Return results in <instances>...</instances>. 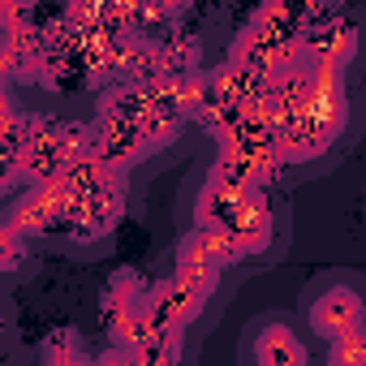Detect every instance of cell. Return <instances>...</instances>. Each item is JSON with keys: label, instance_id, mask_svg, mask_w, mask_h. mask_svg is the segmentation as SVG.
<instances>
[{"label": "cell", "instance_id": "obj_12", "mask_svg": "<svg viewBox=\"0 0 366 366\" xmlns=\"http://www.w3.org/2000/svg\"><path fill=\"white\" fill-rule=\"evenodd\" d=\"M254 362L259 366H306V349L302 340L289 332V327H267L259 336V349H254Z\"/></svg>", "mask_w": 366, "mask_h": 366}, {"label": "cell", "instance_id": "obj_16", "mask_svg": "<svg viewBox=\"0 0 366 366\" xmlns=\"http://www.w3.org/2000/svg\"><path fill=\"white\" fill-rule=\"evenodd\" d=\"M362 362H366V332L332 345V366H362Z\"/></svg>", "mask_w": 366, "mask_h": 366}, {"label": "cell", "instance_id": "obj_20", "mask_svg": "<svg viewBox=\"0 0 366 366\" xmlns=\"http://www.w3.org/2000/svg\"><path fill=\"white\" fill-rule=\"evenodd\" d=\"M327 366H332V362H327Z\"/></svg>", "mask_w": 366, "mask_h": 366}, {"label": "cell", "instance_id": "obj_17", "mask_svg": "<svg viewBox=\"0 0 366 366\" xmlns=\"http://www.w3.org/2000/svg\"><path fill=\"white\" fill-rule=\"evenodd\" d=\"M22 250H26V237L5 220V272H14V267L22 263Z\"/></svg>", "mask_w": 366, "mask_h": 366}, {"label": "cell", "instance_id": "obj_9", "mask_svg": "<svg viewBox=\"0 0 366 366\" xmlns=\"http://www.w3.org/2000/svg\"><path fill=\"white\" fill-rule=\"evenodd\" d=\"M302 52H306V65H323V69L340 74L357 56V31L327 14L323 22H310V31L302 39Z\"/></svg>", "mask_w": 366, "mask_h": 366}, {"label": "cell", "instance_id": "obj_3", "mask_svg": "<svg viewBox=\"0 0 366 366\" xmlns=\"http://www.w3.org/2000/svg\"><path fill=\"white\" fill-rule=\"evenodd\" d=\"M237 259H246V250L224 229H194L186 242L177 246V276L199 285V289H207V293H216L220 272L233 267Z\"/></svg>", "mask_w": 366, "mask_h": 366}, {"label": "cell", "instance_id": "obj_11", "mask_svg": "<svg viewBox=\"0 0 366 366\" xmlns=\"http://www.w3.org/2000/svg\"><path fill=\"white\" fill-rule=\"evenodd\" d=\"M332 142H336V138H327V134H323L306 112H297L293 121H285V125H280V138H276V147H280V159H285V164H306V159L323 155Z\"/></svg>", "mask_w": 366, "mask_h": 366}, {"label": "cell", "instance_id": "obj_8", "mask_svg": "<svg viewBox=\"0 0 366 366\" xmlns=\"http://www.w3.org/2000/svg\"><path fill=\"white\" fill-rule=\"evenodd\" d=\"M310 327L323 336V340H345V336H357L366 332V306L353 289L345 285H332L315 306H310Z\"/></svg>", "mask_w": 366, "mask_h": 366}, {"label": "cell", "instance_id": "obj_14", "mask_svg": "<svg viewBox=\"0 0 366 366\" xmlns=\"http://www.w3.org/2000/svg\"><path fill=\"white\" fill-rule=\"evenodd\" d=\"M138 366H177L181 362V332H151V340H142L134 353H129Z\"/></svg>", "mask_w": 366, "mask_h": 366}, {"label": "cell", "instance_id": "obj_5", "mask_svg": "<svg viewBox=\"0 0 366 366\" xmlns=\"http://www.w3.org/2000/svg\"><path fill=\"white\" fill-rule=\"evenodd\" d=\"M289 164L280 159V147H237V142H229L216 155L212 181H220L229 190H263Z\"/></svg>", "mask_w": 366, "mask_h": 366}, {"label": "cell", "instance_id": "obj_19", "mask_svg": "<svg viewBox=\"0 0 366 366\" xmlns=\"http://www.w3.org/2000/svg\"><path fill=\"white\" fill-rule=\"evenodd\" d=\"M362 366H366V362H362Z\"/></svg>", "mask_w": 366, "mask_h": 366}, {"label": "cell", "instance_id": "obj_6", "mask_svg": "<svg viewBox=\"0 0 366 366\" xmlns=\"http://www.w3.org/2000/svg\"><path fill=\"white\" fill-rule=\"evenodd\" d=\"M207 297H212L207 289H199V285H190V280L172 276V280L151 285V293H147V315H151V323H155L159 332H186V327L203 315Z\"/></svg>", "mask_w": 366, "mask_h": 366}, {"label": "cell", "instance_id": "obj_2", "mask_svg": "<svg viewBox=\"0 0 366 366\" xmlns=\"http://www.w3.org/2000/svg\"><path fill=\"white\" fill-rule=\"evenodd\" d=\"M91 155V129L74 121H52V117H31L26 129V151L18 164V177H26L31 186L56 181L69 164Z\"/></svg>", "mask_w": 366, "mask_h": 366}, {"label": "cell", "instance_id": "obj_1", "mask_svg": "<svg viewBox=\"0 0 366 366\" xmlns=\"http://www.w3.org/2000/svg\"><path fill=\"white\" fill-rule=\"evenodd\" d=\"M194 216H199V229H224L246 254H259L272 246V207L263 190H229L207 177Z\"/></svg>", "mask_w": 366, "mask_h": 366}, {"label": "cell", "instance_id": "obj_10", "mask_svg": "<svg viewBox=\"0 0 366 366\" xmlns=\"http://www.w3.org/2000/svg\"><path fill=\"white\" fill-rule=\"evenodd\" d=\"M306 78H310V69H306V65H297V69H285V74H272V78H267L263 108L272 112V121H276V125H285V121H293V117L302 112V104H306Z\"/></svg>", "mask_w": 366, "mask_h": 366}, {"label": "cell", "instance_id": "obj_18", "mask_svg": "<svg viewBox=\"0 0 366 366\" xmlns=\"http://www.w3.org/2000/svg\"><path fill=\"white\" fill-rule=\"evenodd\" d=\"M95 366H138V362H134L125 349H108V353H99V357H95Z\"/></svg>", "mask_w": 366, "mask_h": 366}, {"label": "cell", "instance_id": "obj_7", "mask_svg": "<svg viewBox=\"0 0 366 366\" xmlns=\"http://www.w3.org/2000/svg\"><path fill=\"white\" fill-rule=\"evenodd\" d=\"M310 78H306V104L302 112L327 134L336 138L345 129V117H349V99H345V78L336 69H323V65H306Z\"/></svg>", "mask_w": 366, "mask_h": 366}, {"label": "cell", "instance_id": "obj_4", "mask_svg": "<svg viewBox=\"0 0 366 366\" xmlns=\"http://www.w3.org/2000/svg\"><path fill=\"white\" fill-rule=\"evenodd\" d=\"M9 224L22 233V237H74V199L65 190V181H44V186H31L18 207L9 212Z\"/></svg>", "mask_w": 366, "mask_h": 366}, {"label": "cell", "instance_id": "obj_15", "mask_svg": "<svg viewBox=\"0 0 366 366\" xmlns=\"http://www.w3.org/2000/svg\"><path fill=\"white\" fill-rule=\"evenodd\" d=\"M44 366H95V357L82 353L78 336H69V332H52L48 345H44Z\"/></svg>", "mask_w": 366, "mask_h": 366}, {"label": "cell", "instance_id": "obj_13", "mask_svg": "<svg viewBox=\"0 0 366 366\" xmlns=\"http://www.w3.org/2000/svg\"><path fill=\"white\" fill-rule=\"evenodd\" d=\"M147 293H151V285H142V276H138V272L121 267V272L108 280V289H104V315H108V310L138 306V302H147Z\"/></svg>", "mask_w": 366, "mask_h": 366}]
</instances>
